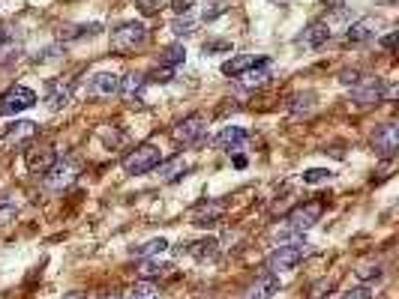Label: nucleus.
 <instances>
[{
    "mask_svg": "<svg viewBox=\"0 0 399 299\" xmlns=\"http://www.w3.org/2000/svg\"><path fill=\"white\" fill-rule=\"evenodd\" d=\"M325 6H342V0H325Z\"/></svg>",
    "mask_w": 399,
    "mask_h": 299,
    "instance_id": "nucleus-42",
    "label": "nucleus"
},
{
    "mask_svg": "<svg viewBox=\"0 0 399 299\" xmlns=\"http://www.w3.org/2000/svg\"><path fill=\"white\" fill-rule=\"evenodd\" d=\"M33 138H36V123L15 120L13 126L6 129V135H3V147H9V144H27V141H33Z\"/></svg>",
    "mask_w": 399,
    "mask_h": 299,
    "instance_id": "nucleus-13",
    "label": "nucleus"
},
{
    "mask_svg": "<svg viewBox=\"0 0 399 299\" xmlns=\"http://www.w3.org/2000/svg\"><path fill=\"white\" fill-rule=\"evenodd\" d=\"M375 33H378V22H375V18H360V22H355V24L348 27L345 42H351V45H360V42L373 40Z\"/></svg>",
    "mask_w": 399,
    "mask_h": 299,
    "instance_id": "nucleus-14",
    "label": "nucleus"
},
{
    "mask_svg": "<svg viewBox=\"0 0 399 299\" xmlns=\"http://www.w3.org/2000/svg\"><path fill=\"white\" fill-rule=\"evenodd\" d=\"M373 147L378 150V156H384V159L393 156V153L399 150V126H396V123H384V126L375 129Z\"/></svg>",
    "mask_w": 399,
    "mask_h": 299,
    "instance_id": "nucleus-7",
    "label": "nucleus"
},
{
    "mask_svg": "<svg viewBox=\"0 0 399 299\" xmlns=\"http://www.w3.org/2000/svg\"><path fill=\"white\" fill-rule=\"evenodd\" d=\"M312 99H316V93H298V96H291V105H288V108H291L294 114L309 111V108H312Z\"/></svg>",
    "mask_w": 399,
    "mask_h": 299,
    "instance_id": "nucleus-28",
    "label": "nucleus"
},
{
    "mask_svg": "<svg viewBox=\"0 0 399 299\" xmlns=\"http://www.w3.org/2000/svg\"><path fill=\"white\" fill-rule=\"evenodd\" d=\"M120 90V78L114 72H99L90 78V93L93 96H114Z\"/></svg>",
    "mask_w": 399,
    "mask_h": 299,
    "instance_id": "nucleus-16",
    "label": "nucleus"
},
{
    "mask_svg": "<svg viewBox=\"0 0 399 299\" xmlns=\"http://www.w3.org/2000/svg\"><path fill=\"white\" fill-rule=\"evenodd\" d=\"M195 3H198V0H171V9H174L177 15H186L189 9L195 6Z\"/></svg>",
    "mask_w": 399,
    "mask_h": 299,
    "instance_id": "nucleus-35",
    "label": "nucleus"
},
{
    "mask_svg": "<svg viewBox=\"0 0 399 299\" xmlns=\"http://www.w3.org/2000/svg\"><path fill=\"white\" fill-rule=\"evenodd\" d=\"M339 81L357 87V84H360V72H357V69H342V72H339Z\"/></svg>",
    "mask_w": 399,
    "mask_h": 299,
    "instance_id": "nucleus-34",
    "label": "nucleus"
},
{
    "mask_svg": "<svg viewBox=\"0 0 399 299\" xmlns=\"http://www.w3.org/2000/svg\"><path fill=\"white\" fill-rule=\"evenodd\" d=\"M327 40H330V27L325 22H312L307 31H303V36H300V42L309 45V48H321Z\"/></svg>",
    "mask_w": 399,
    "mask_h": 299,
    "instance_id": "nucleus-20",
    "label": "nucleus"
},
{
    "mask_svg": "<svg viewBox=\"0 0 399 299\" xmlns=\"http://www.w3.org/2000/svg\"><path fill=\"white\" fill-rule=\"evenodd\" d=\"M382 96H384L382 78H369L366 87H357V90H355V102L357 105H373V102L382 99Z\"/></svg>",
    "mask_w": 399,
    "mask_h": 299,
    "instance_id": "nucleus-19",
    "label": "nucleus"
},
{
    "mask_svg": "<svg viewBox=\"0 0 399 299\" xmlns=\"http://www.w3.org/2000/svg\"><path fill=\"white\" fill-rule=\"evenodd\" d=\"M70 99H72V84L49 81V90H45V102H49V108H51V111H60Z\"/></svg>",
    "mask_w": 399,
    "mask_h": 299,
    "instance_id": "nucleus-15",
    "label": "nucleus"
},
{
    "mask_svg": "<svg viewBox=\"0 0 399 299\" xmlns=\"http://www.w3.org/2000/svg\"><path fill=\"white\" fill-rule=\"evenodd\" d=\"M174 33H180V36L193 33V22H189V18H184V22H174Z\"/></svg>",
    "mask_w": 399,
    "mask_h": 299,
    "instance_id": "nucleus-39",
    "label": "nucleus"
},
{
    "mask_svg": "<svg viewBox=\"0 0 399 299\" xmlns=\"http://www.w3.org/2000/svg\"><path fill=\"white\" fill-rule=\"evenodd\" d=\"M342 299H373L369 287H351L348 293H342Z\"/></svg>",
    "mask_w": 399,
    "mask_h": 299,
    "instance_id": "nucleus-37",
    "label": "nucleus"
},
{
    "mask_svg": "<svg viewBox=\"0 0 399 299\" xmlns=\"http://www.w3.org/2000/svg\"><path fill=\"white\" fill-rule=\"evenodd\" d=\"M145 40H147V27L138 24V22H127V24H120L117 31H111V51L129 54Z\"/></svg>",
    "mask_w": 399,
    "mask_h": 299,
    "instance_id": "nucleus-2",
    "label": "nucleus"
},
{
    "mask_svg": "<svg viewBox=\"0 0 399 299\" xmlns=\"http://www.w3.org/2000/svg\"><path fill=\"white\" fill-rule=\"evenodd\" d=\"M3 207H13V200H6V195H0V210Z\"/></svg>",
    "mask_w": 399,
    "mask_h": 299,
    "instance_id": "nucleus-41",
    "label": "nucleus"
},
{
    "mask_svg": "<svg viewBox=\"0 0 399 299\" xmlns=\"http://www.w3.org/2000/svg\"><path fill=\"white\" fill-rule=\"evenodd\" d=\"M156 168H159V173H156L159 180H163V182H174V180L184 177L186 159H184V156H174V159H168V162H159Z\"/></svg>",
    "mask_w": 399,
    "mask_h": 299,
    "instance_id": "nucleus-21",
    "label": "nucleus"
},
{
    "mask_svg": "<svg viewBox=\"0 0 399 299\" xmlns=\"http://www.w3.org/2000/svg\"><path fill=\"white\" fill-rule=\"evenodd\" d=\"M382 45H384V51H393V48H396V31H393V33H387L384 40H382Z\"/></svg>",
    "mask_w": 399,
    "mask_h": 299,
    "instance_id": "nucleus-40",
    "label": "nucleus"
},
{
    "mask_svg": "<svg viewBox=\"0 0 399 299\" xmlns=\"http://www.w3.org/2000/svg\"><path fill=\"white\" fill-rule=\"evenodd\" d=\"M246 141H250V135H246V129H241V126H225L220 135H216V147L225 150V153L243 150Z\"/></svg>",
    "mask_w": 399,
    "mask_h": 299,
    "instance_id": "nucleus-11",
    "label": "nucleus"
},
{
    "mask_svg": "<svg viewBox=\"0 0 399 299\" xmlns=\"http://www.w3.org/2000/svg\"><path fill=\"white\" fill-rule=\"evenodd\" d=\"M120 299H159V293H156V287L150 282H138V284H132Z\"/></svg>",
    "mask_w": 399,
    "mask_h": 299,
    "instance_id": "nucleus-27",
    "label": "nucleus"
},
{
    "mask_svg": "<svg viewBox=\"0 0 399 299\" xmlns=\"http://www.w3.org/2000/svg\"><path fill=\"white\" fill-rule=\"evenodd\" d=\"M99 24H81V27H66L60 31V40H75V36H84V33H97Z\"/></svg>",
    "mask_w": 399,
    "mask_h": 299,
    "instance_id": "nucleus-29",
    "label": "nucleus"
},
{
    "mask_svg": "<svg viewBox=\"0 0 399 299\" xmlns=\"http://www.w3.org/2000/svg\"><path fill=\"white\" fill-rule=\"evenodd\" d=\"M241 78H243V84H246V87H261L264 81L270 78V63H268V60H261L259 66L246 69V72L241 75Z\"/></svg>",
    "mask_w": 399,
    "mask_h": 299,
    "instance_id": "nucleus-23",
    "label": "nucleus"
},
{
    "mask_svg": "<svg viewBox=\"0 0 399 299\" xmlns=\"http://www.w3.org/2000/svg\"><path fill=\"white\" fill-rule=\"evenodd\" d=\"M168 264H159V260H141L138 264V278L141 282H150V278H159V275H165L168 273Z\"/></svg>",
    "mask_w": 399,
    "mask_h": 299,
    "instance_id": "nucleus-25",
    "label": "nucleus"
},
{
    "mask_svg": "<svg viewBox=\"0 0 399 299\" xmlns=\"http://www.w3.org/2000/svg\"><path fill=\"white\" fill-rule=\"evenodd\" d=\"M171 78H174V69H165V66H163V69H154L150 75H145V81H159V84H165Z\"/></svg>",
    "mask_w": 399,
    "mask_h": 299,
    "instance_id": "nucleus-33",
    "label": "nucleus"
},
{
    "mask_svg": "<svg viewBox=\"0 0 399 299\" xmlns=\"http://www.w3.org/2000/svg\"><path fill=\"white\" fill-rule=\"evenodd\" d=\"M75 177V168L72 165H66V162H57V165L45 173V182H49L51 189H60V186H66Z\"/></svg>",
    "mask_w": 399,
    "mask_h": 299,
    "instance_id": "nucleus-22",
    "label": "nucleus"
},
{
    "mask_svg": "<svg viewBox=\"0 0 399 299\" xmlns=\"http://www.w3.org/2000/svg\"><path fill=\"white\" fill-rule=\"evenodd\" d=\"M24 162H27V168H31V173H42L45 177V173L57 165V150L54 147H31Z\"/></svg>",
    "mask_w": 399,
    "mask_h": 299,
    "instance_id": "nucleus-9",
    "label": "nucleus"
},
{
    "mask_svg": "<svg viewBox=\"0 0 399 299\" xmlns=\"http://www.w3.org/2000/svg\"><path fill=\"white\" fill-rule=\"evenodd\" d=\"M334 177V173H330V168H309L307 173H303V182H312V186H316V182H325V180H330Z\"/></svg>",
    "mask_w": 399,
    "mask_h": 299,
    "instance_id": "nucleus-30",
    "label": "nucleus"
},
{
    "mask_svg": "<svg viewBox=\"0 0 399 299\" xmlns=\"http://www.w3.org/2000/svg\"><path fill=\"white\" fill-rule=\"evenodd\" d=\"M303 255H307V248H303L300 239H298V243H288V246H279V248H273V252H270L268 269H270V273H285V269H294L303 260Z\"/></svg>",
    "mask_w": 399,
    "mask_h": 299,
    "instance_id": "nucleus-5",
    "label": "nucleus"
},
{
    "mask_svg": "<svg viewBox=\"0 0 399 299\" xmlns=\"http://www.w3.org/2000/svg\"><path fill=\"white\" fill-rule=\"evenodd\" d=\"M207 135V117L204 114H189L177 123L174 129H171V138L177 144H184V147H193V144H202Z\"/></svg>",
    "mask_w": 399,
    "mask_h": 299,
    "instance_id": "nucleus-3",
    "label": "nucleus"
},
{
    "mask_svg": "<svg viewBox=\"0 0 399 299\" xmlns=\"http://www.w3.org/2000/svg\"><path fill=\"white\" fill-rule=\"evenodd\" d=\"M264 60V57L259 54H234L231 60H225L222 63V75H228V78H241V75L246 69H252V66H259Z\"/></svg>",
    "mask_w": 399,
    "mask_h": 299,
    "instance_id": "nucleus-12",
    "label": "nucleus"
},
{
    "mask_svg": "<svg viewBox=\"0 0 399 299\" xmlns=\"http://www.w3.org/2000/svg\"><path fill=\"white\" fill-rule=\"evenodd\" d=\"M33 105H36V93L24 84H15L0 96V117H13V114L27 111V108H33Z\"/></svg>",
    "mask_w": 399,
    "mask_h": 299,
    "instance_id": "nucleus-4",
    "label": "nucleus"
},
{
    "mask_svg": "<svg viewBox=\"0 0 399 299\" xmlns=\"http://www.w3.org/2000/svg\"><path fill=\"white\" fill-rule=\"evenodd\" d=\"M279 293V278L277 273H264L259 275L252 284H246V291H243V299H273Z\"/></svg>",
    "mask_w": 399,
    "mask_h": 299,
    "instance_id": "nucleus-10",
    "label": "nucleus"
},
{
    "mask_svg": "<svg viewBox=\"0 0 399 299\" xmlns=\"http://www.w3.org/2000/svg\"><path fill=\"white\" fill-rule=\"evenodd\" d=\"M168 248V239L165 237H156V239H147L145 246H132V255L136 257H150V255H159Z\"/></svg>",
    "mask_w": 399,
    "mask_h": 299,
    "instance_id": "nucleus-26",
    "label": "nucleus"
},
{
    "mask_svg": "<svg viewBox=\"0 0 399 299\" xmlns=\"http://www.w3.org/2000/svg\"><path fill=\"white\" fill-rule=\"evenodd\" d=\"M189 255H193L195 260H213L216 255H220V239L216 237H202V239H195L193 246H189Z\"/></svg>",
    "mask_w": 399,
    "mask_h": 299,
    "instance_id": "nucleus-18",
    "label": "nucleus"
},
{
    "mask_svg": "<svg viewBox=\"0 0 399 299\" xmlns=\"http://www.w3.org/2000/svg\"><path fill=\"white\" fill-rule=\"evenodd\" d=\"M145 75H127V78H120V96L127 102H141V96H145Z\"/></svg>",
    "mask_w": 399,
    "mask_h": 299,
    "instance_id": "nucleus-17",
    "label": "nucleus"
},
{
    "mask_svg": "<svg viewBox=\"0 0 399 299\" xmlns=\"http://www.w3.org/2000/svg\"><path fill=\"white\" fill-rule=\"evenodd\" d=\"M141 15H156L159 12V0H138Z\"/></svg>",
    "mask_w": 399,
    "mask_h": 299,
    "instance_id": "nucleus-36",
    "label": "nucleus"
},
{
    "mask_svg": "<svg viewBox=\"0 0 399 299\" xmlns=\"http://www.w3.org/2000/svg\"><path fill=\"white\" fill-rule=\"evenodd\" d=\"M102 299H120L117 293H108V296H102Z\"/></svg>",
    "mask_w": 399,
    "mask_h": 299,
    "instance_id": "nucleus-43",
    "label": "nucleus"
},
{
    "mask_svg": "<svg viewBox=\"0 0 399 299\" xmlns=\"http://www.w3.org/2000/svg\"><path fill=\"white\" fill-rule=\"evenodd\" d=\"M225 213V204L222 200H202V204L193 207V213H189V221L198 228H207V225H216V221L222 219Z\"/></svg>",
    "mask_w": 399,
    "mask_h": 299,
    "instance_id": "nucleus-8",
    "label": "nucleus"
},
{
    "mask_svg": "<svg viewBox=\"0 0 399 299\" xmlns=\"http://www.w3.org/2000/svg\"><path fill=\"white\" fill-rule=\"evenodd\" d=\"M159 162H163V153H159L156 144H141V147H136L129 156H123V171L132 173V177H138V173L156 171Z\"/></svg>",
    "mask_w": 399,
    "mask_h": 299,
    "instance_id": "nucleus-1",
    "label": "nucleus"
},
{
    "mask_svg": "<svg viewBox=\"0 0 399 299\" xmlns=\"http://www.w3.org/2000/svg\"><path fill=\"white\" fill-rule=\"evenodd\" d=\"M321 213H325V204H321V200H309V204L294 207L291 213L285 216V221H288V228H294V230H307L321 219Z\"/></svg>",
    "mask_w": 399,
    "mask_h": 299,
    "instance_id": "nucleus-6",
    "label": "nucleus"
},
{
    "mask_svg": "<svg viewBox=\"0 0 399 299\" xmlns=\"http://www.w3.org/2000/svg\"><path fill=\"white\" fill-rule=\"evenodd\" d=\"M184 60H186L184 45H168V48H163V54H159V63H163L165 69H174V66H180Z\"/></svg>",
    "mask_w": 399,
    "mask_h": 299,
    "instance_id": "nucleus-24",
    "label": "nucleus"
},
{
    "mask_svg": "<svg viewBox=\"0 0 399 299\" xmlns=\"http://www.w3.org/2000/svg\"><path fill=\"white\" fill-rule=\"evenodd\" d=\"M325 291H330V282H327V278H325V282H318V284H312V299H321V296H325Z\"/></svg>",
    "mask_w": 399,
    "mask_h": 299,
    "instance_id": "nucleus-38",
    "label": "nucleus"
},
{
    "mask_svg": "<svg viewBox=\"0 0 399 299\" xmlns=\"http://www.w3.org/2000/svg\"><path fill=\"white\" fill-rule=\"evenodd\" d=\"M355 273H357L360 282H369V278H382V269H378V264H360Z\"/></svg>",
    "mask_w": 399,
    "mask_h": 299,
    "instance_id": "nucleus-31",
    "label": "nucleus"
},
{
    "mask_svg": "<svg viewBox=\"0 0 399 299\" xmlns=\"http://www.w3.org/2000/svg\"><path fill=\"white\" fill-rule=\"evenodd\" d=\"M220 51H231V42L228 40H207L204 42V54H220Z\"/></svg>",
    "mask_w": 399,
    "mask_h": 299,
    "instance_id": "nucleus-32",
    "label": "nucleus"
}]
</instances>
